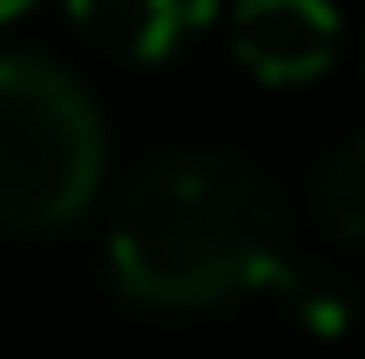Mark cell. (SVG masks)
<instances>
[{"label":"cell","mask_w":365,"mask_h":359,"mask_svg":"<svg viewBox=\"0 0 365 359\" xmlns=\"http://www.w3.org/2000/svg\"><path fill=\"white\" fill-rule=\"evenodd\" d=\"M108 271L135 305L196 312L284 285V197L257 163L230 149L156 156L115 203Z\"/></svg>","instance_id":"6da1fadb"},{"label":"cell","mask_w":365,"mask_h":359,"mask_svg":"<svg viewBox=\"0 0 365 359\" xmlns=\"http://www.w3.org/2000/svg\"><path fill=\"white\" fill-rule=\"evenodd\" d=\"M108 163L95 95L48 54H0V231H68Z\"/></svg>","instance_id":"7a4b0ae2"},{"label":"cell","mask_w":365,"mask_h":359,"mask_svg":"<svg viewBox=\"0 0 365 359\" xmlns=\"http://www.w3.org/2000/svg\"><path fill=\"white\" fill-rule=\"evenodd\" d=\"M230 54L257 81H312L339 54V7L331 0H237Z\"/></svg>","instance_id":"3957f363"},{"label":"cell","mask_w":365,"mask_h":359,"mask_svg":"<svg viewBox=\"0 0 365 359\" xmlns=\"http://www.w3.org/2000/svg\"><path fill=\"white\" fill-rule=\"evenodd\" d=\"M75 27L122 61H163L182 34L217 14V0H68Z\"/></svg>","instance_id":"277c9868"},{"label":"cell","mask_w":365,"mask_h":359,"mask_svg":"<svg viewBox=\"0 0 365 359\" xmlns=\"http://www.w3.org/2000/svg\"><path fill=\"white\" fill-rule=\"evenodd\" d=\"M312 217L325 224V238L352 244L359 224H365V149L359 143H339L331 163L312 176Z\"/></svg>","instance_id":"5b68a950"},{"label":"cell","mask_w":365,"mask_h":359,"mask_svg":"<svg viewBox=\"0 0 365 359\" xmlns=\"http://www.w3.org/2000/svg\"><path fill=\"white\" fill-rule=\"evenodd\" d=\"M34 0H0V21H14V14H27Z\"/></svg>","instance_id":"8992f818"}]
</instances>
